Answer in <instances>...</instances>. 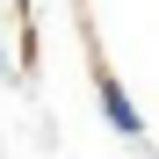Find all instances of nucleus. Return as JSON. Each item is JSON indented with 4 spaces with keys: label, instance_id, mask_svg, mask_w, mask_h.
Masks as SVG:
<instances>
[{
    "label": "nucleus",
    "instance_id": "1",
    "mask_svg": "<svg viewBox=\"0 0 159 159\" xmlns=\"http://www.w3.org/2000/svg\"><path fill=\"white\" fill-rule=\"evenodd\" d=\"M94 94H101V116H109L116 138H145V116H138V101L123 94V80H116V72H94Z\"/></svg>",
    "mask_w": 159,
    "mask_h": 159
},
{
    "label": "nucleus",
    "instance_id": "2",
    "mask_svg": "<svg viewBox=\"0 0 159 159\" xmlns=\"http://www.w3.org/2000/svg\"><path fill=\"white\" fill-rule=\"evenodd\" d=\"M0 72H7V51H0Z\"/></svg>",
    "mask_w": 159,
    "mask_h": 159
}]
</instances>
